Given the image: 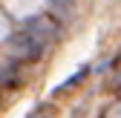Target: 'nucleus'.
<instances>
[{
    "label": "nucleus",
    "mask_w": 121,
    "mask_h": 118,
    "mask_svg": "<svg viewBox=\"0 0 121 118\" xmlns=\"http://www.w3.org/2000/svg\"><path fill=\"white\" fill-rule=\"evenodd\" d=\"M110 118H121V107H115V110L110 112Z\"/></svg>",
    "instance_id": "nucleus-1"
}]
</instances>
